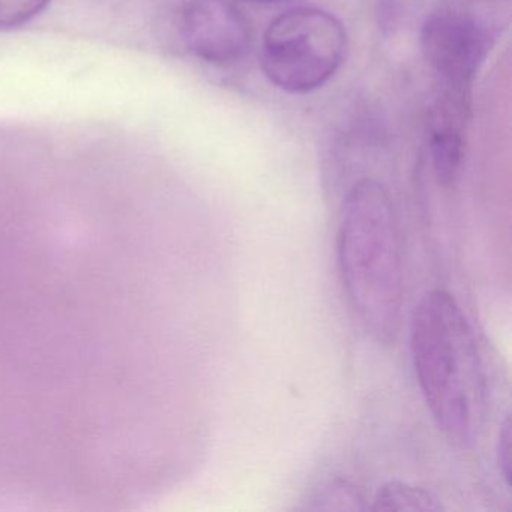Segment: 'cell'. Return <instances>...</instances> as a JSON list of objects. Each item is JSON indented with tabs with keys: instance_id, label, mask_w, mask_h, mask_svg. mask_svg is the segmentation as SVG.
<instances>
[{
	"instance_id": "cell-1",
	"label": "cell",
	"mask_w": 512,
	"mask_h": 512,
	"mask_svg": "<svg viewBox=\"0 0 512 512\" xmlns=\"http://www.w3.org/2000/svg\"><path fill=\"white\" fill-rule=\"evenodd\" d=\"M169 236L137 203L0 202V511H130L172 481Z\"/></svg>"
},
{
	"instance_id": "cell-2",
	"label": "cell",
	"mask_w": 512,
	"mask_h": 512,
	"mask_svg": "<svg viewBox=\"0 0 512 512\" xmlns=\"http://www.w3.org/2000/svg\"><path fill=\"white\" fill-rule=\"evenodd\" d=\"M410 352L425 404L451 442L470 446L484 418L485 380L475 334L451 293H424L410 317Z\"/></svg>"
},
{
	"instance_id": "cell-3",
	"label": "cell",
	"mask_w": 512,
	"mask_h": 512,
	"mask_svg": "<svg viewBox=\"0 0 512 512\" xmlns=\"http://www.w3.org/2000/svg\"><path fill=\"white\" fill-rule=\"evenodd\" d=\"M338 269L347 301L377 343L391 344L403 308V245L388 191L374 179L356 182L341 206Z\"/></svg>"
},
{
	"instance_id": "cell-4",
	"label": "cell",
	"mask_w": 512,
	"mask_h": 512,
	"mask_svg": "<svg viewBox=\"0 0 512 512\" xmlns=\"http://www.w3.org/2000/svg\"><path fill=\"white\" fill-rule=\"evenodd\" d=\"M346 43V31L337 17L317 8H293L266 29L263 73L283 91L308 94L340 70Z\"/></svg>"
},
{
	"instance_id": "cell-5",
	"label": "cell",
	"mask_w": 512,
	"mask_h": 512,
	"mask_svg": "<svg viewBox=\"0 0 512 512\" xmlns=\"http://www.w3.org/2000/svg\"><path fill=\"white\" fill-rule=\"evenodd\" d=\"M499 10L446 0L422 25L421 50L436 74L437 100L472 107L482 62L502 32Z\"/></svg>"
},
{
	"instance_id": "cell-6",
	"label": "cell",
	"mask_w": 512,
	"mask_h": 512,
	"mask_svg": "<svg viewBox=\"0 0 512 512\" xmlns=\"http://www.w3.org/2000/svg\"><path fill=\"white\" fill-rule=\"evenodd\" d=\"M181 34L187 49L208 64H230L250 49L247 19L229 0H190L182 11Z\"/></svg>"
},
{
	"instance_id": "cell-7",
	"label": "cell",
	"mask_w": 512,
	"mask_h": 512,
	"mask_svg": "<svg viewBox=\"0 0 512 512\" xmlns=\"http://www.w3.org/2000/svg\"><path fill=\"white\" fill-rule=\"evenodd\" d=\"M466 133L452 128L433 127L430 136L431 163L434 175L442 185L454 184L463 166Z\"/></svg>"
},
{
	"instance_id": "cell-8",
	"label": "cell",
	"mask_w": 512,
	"mask_h": 512,
	"mask_svg": "<svg viewBox=\"0 0 512 512\" xmlns=\"http://www.w3.org/2000/svg\"><path fill=\"white\" fill-rule=\"evenodd\" d=\"M371 511L437 512L442 511L440 500L431 491L403 481H389L374 494Z\"/></svg>"
},
{
	"instance_id": "cell-9",
	"label": "cell",
	"mask_w": 512,
	"mask_h": 512,
	"mask_svg": "<svg viewBox=\"0 0 512 512\" xmlns=\"http://www.w3.org/2000/svg\"><path fill=\"white\" fill-rule=\"evenodd\" d=\"M305 509L311 511H367L364 494L347 479H331L308 496Z\"/></svg>"
},
{
	"instance_id": "cell-10",
	"label": "cell",
	"mask_w": 512,
	"mask_h": 512,
	"mask_svg": "<svg viewBox=\"0 0 512 512\" xmlns=\"http://www.w3.org/2000/svg\"><path fill=\"white\" fill-rule=\"evenodd\" d=\"M52 0H0V31L20 28L40 16Z\"/></svg>"
},
{
	"instance_id": "cell-11",
	"label": "cell",
	"mask_w": 512,
	"mask_h": 512,
	"mask_svg": "<svg viewBox=\"0 0 512 512\" xmlns=\"http://www.w3.org/2000/svg\"><path fill=\"white\" fill-rule=\"evenodd\" d=\"M511 421L505 419L497 439V463L508 490H511Z\"/></svg>"
},
{
	"instance_id": "cell-12",
	"label": "cell",
	"mask_w": 512,
	"mask_h": 512,
	"mask_svg": "<svg viewBox=\"0 0 512 512\" xmlns=\"http://www.w3.org/2000/svg\"><path fill=\"white\" fill-rule=\"evenodd\" d=\"M458 2L472 5V7L487 8V10H500L503 4L509 5V0H458Z\"/></svg>"
},
{
	"instance_id": "cell-13",
	"label": "cell",
	"mask_w": 512,
	"mask_h": 512,
	"mask_svg": "<svg viewBox=\"0 0 512 512\" xmlns=\"http://www.w3.org/2000/svg\"><path fill=\"white\" fill-rule=\"evenodd\" d=\"M241 2H248V4L268 5V4H277V2H280V0H241Z\"/></svg>"
}]
</instances>
